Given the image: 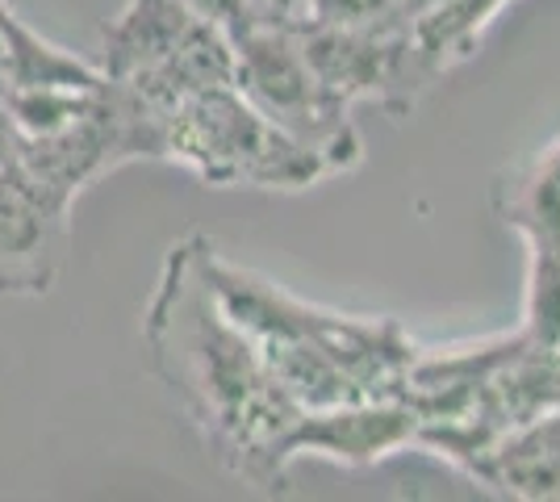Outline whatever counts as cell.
<instances>
[{
    "label": "cell",
    "instance_id": "cell-4",
    "mask_svg": "<svg viewBox=\"0 0 560 502\" xmlns=\"http://www.w3.org/2000/svg\"><path fill=\"white\" fill-rule=\"evenodd\" d=\"M234 89L256 105L264 118L318 151L327 172L360 164L364 143L343 105L314 75L298 30L289 25H252L234 38Z\"/></svg>",
    "mask_w": 560,
    "mask_h": 502
},
{
    "label": "cell",
    "instance_id": "cell-14",
    "mask_svg": "<svg viewBox=\"0 0 560 502\" xmlns=\"http://www.w3.org/2000/svg\"><path fill=\"white\" fill-rule=\"evenodd\" d=\"M310 0H252V25H289L298 30L305 22Z\"/></svg>",
    "mask_w": 560,
    "mask_h": 502
},
{
    "label": "cell",
    "instance_id": "cell-7",
    "mask_svg": "<svg viewBox=\"0 0 560 502\" xmlns=\"http://www.w3.org/2000/svg\"><path fill=\"white\" fill-rule=\"evenodd\" d=\"M68 197L34 180L18 160L0 167V297H47L71 247Z\"/></svg>",
    "mask_w": 560,
    "mask_h": 502
},
{
    "label": "cell",
    "instance_id": "cell-16",
    "mask_svg": "<svg viewBox=\"0 0 560 502\" xmlns=\"http://www.w3.org/2000/svg\"><path fill=\"white\" fill-rule=\"evenodd\" d=\"M22 25V17H18V9L9 4V0H0V30L9 34V30H18Z\"/></svg>",
    "mask_w": 560,
    "mask_h": 502
},
{
    "label": "cell",
    "instance_id": "cell-1",
    "mask_svg": "<svg viewBox=\"0 0 560 502\" xmlns=\"http://www.w3.org/2000/svg\"><path fill=\"white\" fill-rule=\"evenodd\" d=\"M201 247L206 235H185L167 247L142 311V343L201 448L234 478L280 494L289 478L284 435L305 407L289 398L256 343L218 306Z\"/></svg>",
    "mask_w": 560,
    "mask_h": 502
},
{
    "label": "cell",
    "instance_id": "cell-11",
    "mask_svg": "<svg viewBox=\"0 0 560 502\" xmlns=\"http://www.w3.org/2000/svg\"><path fill=\"white\" fill-rule=\"evenodd\" d=\"M506 0H440L431 4L427 13H419L410 30H415V43L422 47V55L447 72L456 59H465L468 50L477 47L481 30L493 22V13L502 9Z\"/></svg>",
    "mask_w": 560,
    "mask_h": 502
},
{
    "label": "cell",
    "instance_id": "cell-9",
    "mask_svg": "<svg viewBox=\"0 0 560 502\" xmlns=\"http://www.w3.org/2000/svg\"><path fill=\"white\" fill-rule=\"evenodd\" d=\"M460 474L502 499L560 502V407L498 431Z\"/></svg>",
    "mask_w": 560,
    "mask_h": 502
},
{
    "label": "cell",
    "instance_id": "cell-18",
    "mask_svg": "<svg viewBox=\"0 0 560 502\" xmlns=\"http://www.w3.org/2000/svg\"><path fill=\"white\" fill-rule=\"evenodd\" d=\"M9 93V68H4V30H0V96Z\"/></svg>",
    "mask_w": 560,
    "mask_h": 502
},
{
    "label": "cell",
    "instance_id": "cell-15",
    "mask_svg": "<svg viewBox=\"0 0 560 502\" xmlns=\"http://www.w3.org/2000/svg\"><path fill=\"white\" fill-rule=\"evenodd\" d=\"M18 126H13V118H9V109H4V101H0V167L13 164L18 160Z\"/></svg>",
    "mask_w": 560,
    "mask_h": 502
},
{
    "label": "cell",
    "instance_id": "cell-5",
    "mask_svg": "<svg viewBox=\"0 0 560 502\" xmlns=\"http://www.w3.org/2000/svg\"><path fill=\"white\" fill-rule=\"evenodd\" d=\"M298 38L314 75L343 105L376 101L394 118L410 114L419 96L444 75L415 43L410 22H381L360 30L302 22Z\"/></svg>",
    "mask_w": 560,
    "mask_h": 502
},
{
    "label": "cell",
    "instance_id": "cell-8",
    "mask_svg": "<svg viewBox=\"0 0 560 502\" xmlns=\"http://www.w3.org/2000/svg\"><path fill=\"white\" fill-rule=\"evenodd\" d=\"M419 415L401 398L373 402H339V407H305L284 435V460L298 456H327L335 465H376L385 456L415 448Z\"/></svg>",
    "mask_w": 560,
    "mask_h": 502
},
{
    "label": "cell",
    "instance_id": "cell-6",
    "mask_svg": "<svg viewBox=\"0 0 560 502\" xmlns=\"http://www.w3.org/2000/svg\"><path fill=\"white\" fill-rule=\"evenodd\" d=\"M493 210L527 243L523 331L560 348V139L493 189Z\"/></svg>",
    "mask_w": 560,
    "mask_h": 502
},
{
    "label": "cell",
    "instance_id": "cell-2",
    "mask_svg": "<svg viewBox=\"0 0 560 502\" xmlns=\"http://www.w3.org/2000/svg\"><path fill=\"white\" fill-rule=\"evenodd\" d=\"M218 306L256 343L268 373L298 407H339L397 398L419 343L397 318H364L310 306L268 277L231 264L210 240L201 247Z\"/></svg>",
    "mask_w": 560,
    "mask_h": 502
},
{
    "label": "cell",
    "instance_id": "cell-12",
    "mask_svg": "<svg viewBox=\"0 0 560 502\" xmlns=\"http://www.w3.org/2000/svg\"><path fill=\"white\" fill-rule=\"evenodd\" d=\"M305 22L360 30V25L410 22V17H406L401 0H310V4H305Z\"/></svg>",
    "mask_w": 560,
    "mask_h": 502
},
{
    "label": "cell",
    "instance_id": "cell-3",
    "mask_svg": "<svg viewBox=\"0 0 560 502\" xmlns=\"http://www.w3.org/2000/svg\"><path fill=\"white\" fill-rule=\"evenodd\" d=\"M164 160L213 189H305L330 176L318 151L272 126L234 84L192 93L167 109Z\"/></svg>",
    "mask_w": 560,
    "mask_h": 502
},
{
    "label": "cell",
    "instance_id": "cell-17",
    "mask_svg": "<svg viewBox=\"0 0 560 502\" xmlns=\"http://www.w3.org/2000/svg\"><path fill=\"white\" fill-rule=\"evenodd\" d=\"M431 4H440V0H401V9H406V17H410V22H415L419 13H427Z\"/></svg>",
    "mask_w": 560,
    "mask_h": 502
},
{
    "label": "cell",
    "instance_id": "cell-10",
    "mask_svg": "<svg viewBox=\"0 0 560 502\" xmlns=\"http://www.w3.org/2000/svg\"><path fill=\"white\" fill-rule=\"evenodd\" d=\"M192 13L180 0H126V9L105 22L96 47V72L105 80H142L155 72L192 30Z\"/></svg>",
    "mask_w": 560,
    "mask_h": 502
},
{
    "label": "cell",
    "instance_id": "cell-13",
    "mask_svg": "<svg viewBox=\"0 0 560 502\" xmlns=\"http://www.w3.org/2000/svg\"><path fill=\"white\" fill-rule=\"evenodd\" d=\"M192 17L226 30L231 38H238L243 30H252V0H180Z\"/></svg>",
    "mask_w": 560,
    "mask_h": 502
}]
</instances>
